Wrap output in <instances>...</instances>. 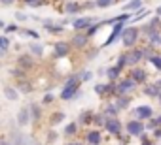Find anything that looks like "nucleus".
<instances>
[{
    "instance_id": "nucleus-1",
    "label": "nucleus",
    "mask_w": 161,
    "mask_h": 145,
    "mask_svg": "<svg viewBox=\"0 0 161 145\" xmlns=\"http://www.w3.org/2000/svg\"><path fill=\"white\" fill-rule=\"evenodd\" d=\"M80 96H82V79H80V74H70L64 81L63 91L59 92V98L63 102H72Z\"/></svg>"
},
{
    "instance_id": "nucleus-2",
    "label": "nucleus",
    "mask_w": 161,
    "mask_h": 145,
    "mask_svg": "<svg viewBox=\"0 0 161 145\" xmlns=\"http://www.w3.org/2000/svg\"><path fill=\"white\" fill-rule=\"evenodd\" d=\"M138 40H140V28H138V27L129 25V27H125V28H123V34H121V43H123V47H125V49L136 47Z\"/></svg>"
},
{
    "instance_id": "nucleus-3",
    "label": "nucleus",
    "mask_w": 161,
    "mask_h": 145,
    "mask_svg": "<svg viewBox=\"0 0 161 145\" xmlns=\"http://www.w3.org/2000/svg\"><path fill=\"white\" fill-rule=\"evenodd\" d=\"M129 70V78L136 83V85H146L148 81H150V74L146 72V68H142L140 64H136V66H131V68H127Z\"/></svg>"
},
{
    "instance_id": "nucleus-4",
    "label": "nucleus",
    "mask_w": 161,
    "mask_h": 145,
    "mask_svg": "<svg viewBox=\"0 0 161 145\" xmlns=\"http://www.w3.org/2000/svg\"><path fill=\"white\" fill-rule=\"evenodd\" d=\"M110 136H119V134H123V130H125V124L121 122V119L119 117H106V122H104V126H103Z\"/></svg>"
},
{
    "instance_id": "nucleus-5",
    "label": "nucleus",
    "mask_w": 161,
    "mask_h": 145,
    "mask_svg": "<svg viewBox=\"0 0 161 145\" xmlns=\"http://www.w3.org/2000/svg\"><path fill=\"white\" fill-rule=\"evenodd\" d=\"M136 87H138V85H136L129 76L119 78V79L116 81V96H118V94H131ZM116 96H114V98H116Z\"/></svg>"
},
{
    "instance_id": "nucleus-6",
    "label": "nucleus",
    "mask_w": 161,
    "mask_h": 145,
    "mask_svg": "<svg viewBox=\"0 0 161 145\" xmlns=\"http://www.w3.org/2000/svg\"><path fill=\"white\" fill-rule=\"evenodd\" d=\"M125 132H127L131 138H138L140 134L146 132V124H144V121L133 117V119H129V121L125 122Z\"/></svg>"
},
{
    "instance_id": "nucleus-7",
    "label": "nucleus",
    "mask_w": 161,
    "mask_h": 145,
    "mask_svg": "<svg viewBox=\"0 0 161 145\" xmlns=\"http://www.w3.org/2000/svg\"><path fill=\"white\" fill-rule=\"evenodd\" d=\"M51 53H53V58H66V57L72 53V45H70V42H66V40H59V42L53 43Z\"/></svg>"
},
{
    "instance_id": "nucleus-8",
    "label": "nucleus",
    "mask_w": 161,
    "mask_h": 145,
    "mask_svg": "<svg viewBox=\"0 0 161 145\" xmlns=\"http://www.w3.org/2000/svg\"><path fill=\"white\" fill-rule=\"evenodd\" d=\"M93 23H97V19H95L93 15H84V17H76V19H72V21H70V27H72L74 30L86 32Z\"/></svg>"
},
{
    "instance_id": "nucleus-9",
    "label": "nucleus",
    "mask_w": 161,
    "mask_h": 145,
    "mask_svg": "<svg viewBox=\"0 0 161 145\" xmlns=\"http://www.w3.org/2000/svg\"><path fill=\"white\" fill-rule=\"evenodd\" d=\"M70 45H72V49H86L87 47V43H89V36L86 34V32H80V30H76L72 36H70Z\"/></svg>"
},
{
    "instance_id": "nucleus-10",
    "label": "nucleus",
    "mask_w": 161,
    "mask_h": 145,
    "mask_svg": "<svg viewBox=\"0 0 161 145\" xmlns=\"http://www.w3.org/2000/svg\"><path fill=\"white\" fill-rule=\"evenodd\" d=\"M155 113H153V108L150 104H140L136 108H133V117L135 119H140V121H148L152 119Z\"/></svg>"
},
{
    "instance_id": "nucleus-11",
    "label": "nucleus",
    "mask_w": 161,
    "mask_h": 145,
    "mask_svg": "<svg viewBox=\"0 0 161 145\" xmlns=\"http://www.w3.org/2000/svg\"><path fill=\"white\" fill-rule=\"evenodd\" d=\"M123 28H125V23H116L114 28H112V32H110V36H108L106 42L103 43V47H110V45H114L116 42H119V40H121V34H123ZM103 47H101V49H103Z\"/></svg>"
},
{
    "instance_id": "nucleus-12",
    "label": "nucleus",
    "mask_w": 161,
    "mask_h": 145,
    "mask_svg": "<svg viewBox=\"0 0 161 145\" xmlns=\"http://www.w3.org/2000/svg\"><path fill=\"white\" fill-rule=\"evenodd\" d=\"M15 66H19V68L25 70V72H31V70H34L36 62H34V57H32L31 53H21V55L15 58Z\"/></svg>"
},
{
    "instance_id": "nucleus-13",
    "label": "nucleus",
    "mask_w": 161,
    "mask_h": 145,
    "mask_svg": "<svg viewBox=\"0 0 161 145\" xmlns=\"http://www.w3.org/2000/svg\"><path fill=\"white\" fill-rule=\"evenodd\" d=\"M10 143L12 145H29V138L25 136L23 128H19L17 124L10 130Z\"/></svg>"
},
{
    "instance_id": "nucleus-14",
    "label": "nucleus",
    "mask_w": 161,
    "mask_h": 145,
    "mask_svg": "<svg viewBox=\"0 0 161 145\" xmlns=\"http://www.w3.org/2000/svg\"><path fill=\"white\" fill-rule=\"evenodd\" d=\"M15 124H17L19 128H25V126L32 124V119H31V109H29V106H23V108H19V111H17V115H15Z\"/></svg>"
},
{
    "instance_id": "nucleus-15",
    "label": "nucleus",
    "mask_w": 161,
    "mask_h": 145,
    "mask_svg": "<svg viewBox=\"0 0 161 145\" xmlns=\"http://www.w3.org/2000/svg\"><path fill=\"white\" fill-rule=\"evenodd\" d=\"M86 143L87 145H101L103 143V132L101 128H91V130H86Z\"/></svg>"
},
{
    "instance_id": "nucleus-16",
    "label": "nucleus",
    "mask_w": 161,
    "mask_h": 145,
    "mask_svg": "<svg viewBox=\"0 0 161 145\" xmlns=\"http://www.w3.org/2000/svg\"><path fill=\"white\" fill-rule=\"evenodd\" d=\"M63 12L66 15H76V13H82L84 8H82V2H80V0H66Z\"/></svg>"
},
{
    "instance_id": "nucleus-17",
    "label": "nucleus",
    "mask_w": 161,
    "mask_h": 145,
    "mask_svg": "<svg viewBox=\"0 0 161 145\" xmlns=\"http://www.w3.org/2000/svg\"><path fill=\"white\" fill-rule=\"evenodd\" d=\"M44 25V30L47 32V34H51V36H59V34H63L64 32V25H61V23H55V21H44L42 23Z\"/></svg>"
},
{
    "instance_id": "nucleus-18",
    "label": "nucleus",
    "mask_w": 161,
    "mask_h": 145,
    "mask_svg": "<svg viewBox=\"0 0 161 145\" xmlns=\"http://www.w3.org/2000/svg\"><path fill=\"white\" fill-rule=\"evenodd\" d=\"M142 60H144V51H142V47H131V49H129V68L140 64Z\"/></svg>"
},
{
    "instance_id": "nucleus-19",
    "label": "nucleus",
    "mask_w": 161,
    "mask_h": 145,
    "mask_svg": "<svg viewBox=\"0 0 161 145\" xmlns=\"http://www.w3.org/2000/svg\"><path fill=\"white\" fill-rule=\"evenodd\" d=\"M161 92L157 81H148L146 85H142V94L148 96V98H157V94Z\"/></svg>"
},
{
    "instance_id": "nucleus-20",
    "label": "nucleus",
    "mask_w": 161,
    "mask_h": 145,
    "mask_svg": "<svg viewBox=\"0 0 161 145\" xmlns=\"http://www.w3.org/2000/svg\"><path fill=\"white\" fill-rule=\"evenodd\" d=\"M93 117H95V111H93V109H84V111H80V115H78V124H80V126H91V124H93Z\"/></svg>"
},
{
    "instance_id": "nucleus-21",
    "label": "nucleus",
    "mask_w": 161,
    "mask_h": 145,
    "mask_svg": "<svg viewBox=\"0 0 161 145\" xmlns=\"http://www.w3.org/2000/svg\"><path fill=\"white\" fill-rule=\"evenodd\" d=\"M112 102H114L121 111H123V109H127V108L131 106V102H133V94H118Z\"/></svg>"
},
{
    "instance_id": "nucleus-22",
    "label": "nucleus",
    "mask_w": 161,
    "mask_h": 145,
    "mask_svg": "<svg viewBox=\"0 0 161 145\" xmlns=\"http://www.w3.org/2000/svg\"><path fill=\"white\" fill-rule=\"evenodd\" d=\"M17 91L21 92V94H31L32 91H34V85L31 83V79L29 78H23V79H17Z\"/></svg>"
},
{
    "instance_id": "nucleus-23",
    "label": "nucleus",
    "mask_w": 161,
    "mask_h": 145,
    "mask_svg": "<svg viewBox=\"0 0 161 145\" xmlns=\"http://www.w3.org/2000/svg\"><path fill=\"white\" fill-rule=\"evenodd\" d=\"M42 108H44V106H42L40 102H31V104H29L32 122H40V119H42Z\"/></svg>"
},
{
    "instance_id": "nucleus-24",
    "label": "nucleus",
    "mask_w": 161,
    "mask_h": 145,
    "mask_svg": "<svg viewBox=\"0 0 161 145\" xmlns=\"http://www.w3.org/2000/svg\"><path fill=\"white\" fill-rule=\"evenodd\" d=\"M119 108L114 104V102H108V104H104L103 108H101V113L104 115V117H119Z\"/></svg>"
},
{
    "instance_id": "nucleus-25",
    "label": "nucleus",
    "mask_w": 161,
    "mask_h": 145,
    "mask_svg": "<svg viewBox=\"0 0 161 145\" xmlns=\"http://www.w3.org/2000/svg\"><path fill=\"white\" fill-rule=\"evenodd\" d=\"M121 72H123V70H119L116 64H114V66H108V68H106V72H104V78H106L108 81L116 83V81L121 78Z\"/></svg>"
},
{
    "instance_id": "nucleus-26",
    "label": "nucleus",
    "mask_w": 161,
    "mask_h": 145,
    "mask_svg": "<svg viewBox=\"0 0 161 145\" xmlns=\"http://www.w3.org/2000/svg\"><path fill=\"white\" fill-rule=\"evenodd\" d=\"M27 47H29V53H31L32 57H42V55H44V51H46V47H44V43H42L40 40L31 42Z\"/></svg>"
},
{
    "instance_id": "nucleus-27",
    "label": "nucleus",
    "mask_w": 161,
    "mask_h": 145,
    "mask_svg": "<svg viewBox=\"0 0 161 145\" xmlns=\"http://www.w3.org/2000/svg\"><path fill=\"white\" fill-rule=\"evenodd\" d=\"M2 94H4L6 100H10V102H17L19 96H21V92L17 91V87H10V85H6V87L2 89Z\"/></svg>"
},
{
    "instance_id": "nucleus-28",
    "label": "nucleus",
    "mask_w": 161,
    "mask_h": 145,
    "mask_svg": "<svg viewBox=\"0 0 161 145\" xmlns=\"http://www.w3.org/2000/svg\"><path fill=\"white\" fill-rule=\"evenodd\" d=\"M64 119H66V113H64L63 109H55V111L49 115V126L53 128V126H57V124L64 122Z\"/></svg>"
},
{
    "instance_id": "nucleus-29",
    "label": "nucleus",
    "mask_w": 161,
    "mask_h": 145,
    "mask_svg": "<svg viewBox=\"0 0 161 145\" xmlns=\"http://www.w3.org/2000/svg\"><path fill=\"white\" fill-rule=\"evenodd\" d=\"M116 66H118L119 70L129 68V49H125V51H121V53L118 55V58H116Z\"/></svg>"
},
{
    "instance_id": "nucleus-30",
    "label": "nucleus",
    "mask_w": 161,
    "mask_h": 145,
    "mask_svg": "<svg viewBox=\"0 0 161 145\" xmlns=\"http://www.w3.org/2000/svg\"><path fill=\"white\" fill-rule=\"evenodd\" d=\"M78 130H80V124H78V121H72V122H66V124H64V130H63V134H64L66 138H74V136L78 134Z\"/></svg>"
},
{
    "instance_id": "nucleus-31",
    "label": "nucleus",
    "mask_w": 161,
    "mask_h": 145,
    "mask_svg": "<svg viewBox=\"0 0 161 145\" xmlns=\"http://www.w3.org/2000/svg\"><path fill=\"white\" fill-rule=\"evenodd\" d=\"M142 6H144V0H129V2L123 6V12H131V13H135V12H138Z\"/></svg>"
},
{
    "instance_id": "nucleus-32",
    "label": "nucleus",
    "mask_w": 161,
    "mask_h": 145,
    "mask_svg": "<svg viewBox=\"0 0 161 145\" xmlns=\"http://www.w3.org/2000/svg\"><path fill=\"white\" fill-rule=\"evenodd\" d=\"M21 4H25V6H29V8H42V6H46L47 4V0H19Z\"/></svg>"
},
{
    "instance_id": "nucleus-33",
    "label": "nucleus",
    "mask_w": 161,
    "mask_h": 145,
    "mask_svg": "<svg viewBox=\"0 0 161 145\" xmlns=\"http://www.w3.org/2000/svg\"><path fill=\"white\" fill-rule=\"evenodd\" d=\"M103 27H104V21H97V23H93V25H91V27L86 30V34H87L89 38H93V36H95V34H97V32H99Z\"/></svg>"
},
{
    "instance_id": "nucleus-34",
    "label": "nucleus",
    "mask_w": 161,
    "mask_h": 145,
    "mask_svg": "<svg viewBox=\"0 0 161 145\" xmlns=\"http://www.w3.org/2000/svg\"><path fill=\"white\" fill-rule=\"evenodd\" d=\"M19 34L21 36H29V38H32V40H40V32H36L34 28H19Z\"/></svg>"
},
{
    "instance_id": "nucleus-35",
    "label": "nucleus",
    "mask_w": 161,
    "mask_h": 145,
    "mask_svg": "<svg viewBox=\"0 0 161 145\" xmlns=\"http://www.w3.org/2000/svg\"><path fill=\"white\" fill-rule=\"evenodd\" d=\"M104 122H106V117H104L101 111H99V113L95 111V117H93V124H91V126H95V128H103Z\"/></svg>"
},
{
    "instance_id": "nucleus-36",
    "label": "nucleus",
    "mask_w": 161,
    "mask_h": 145,
    "mask_svg": "<svg viewBox=\"0 0 161 145\" xmlns=\"http://www.w3.org/2000/svg\"><path fill=\"white\" fill-rule=\"evenodd\" d=\"M10 47H12V40H10V36L0 34V49H2V51H10Z\"/></svg>"
},
{
    "instance_id": "nucleus-37",
    "label": "nucleus",
    "mask_w": 161,
    "mask_h": 145,
    "mask_svg": "<svg viewBox=\"0 0 161 145\" xmlns=\"http://www.w3.org/2000/svg\"><path fill=\"white\" fill-rule=\"evenodd\" d=\"M144 124H146V132H148V130H152V132H153V130H155V128H159V126H161V124H159V121H157V117H155V115H153V117H152V119H148V121H144Z\"/></svg>"
},
{
    "instance_id": "nucleus-38",
    "label": "nucleus",
    "mask_w": 161,
    "mask_h": 145,
    "mask_svg": "<svg viewBox=\"0 0 161 145\" xmlns=\"http://www.w3.org/2000/svg\"><path fill=\"white\" fill-rule=\"evenodd\" d=\"M95 4H97V10H106V8L118 4V0H95Z\"/></svg>"
},
{
    "instance_id": "nucleus-39",
    "label": "nucleus",
    "mask_w": 161,
    "mask_h": 145,
    "mask_svg": "<svg viewBox=\"0 0 161 145\" xmlns=\"http://www.w3.org/2000/svg\"><path fill=\"white\" fill-rule=\"evenodd\" d=\"M148 62H150L157 72H161V55H159V53H155L153 57H150V58H148Z\"/></svg>"
},
{
    "instance_id": "nucleus-40",
    "label": "nucleus",
    "mask_w": 161,
    "mask_h": 145,
    "mask_svg": "<svg viewBox=\"0 0 161 145\" xmlns=\"http://www.w3.org/2000/svg\"><path fill=\"white\" fill-rule=\"evenodd\" d=\"M53 102H55V92H46V94L42 96V100H40L42 106H49V104H53Z\"/></svg>"
},
{
    "instance_id": "nucleus-41",
    "label": "nucleus",
    "mask_w": 161,
    "mask_h": 145,
    "mask_svg": "<svg viewBox=\"0 0 161 145\" xmlns=\"http://www.w3.org/2000/svg\"><path fill=\"white\" fill-rule=\"evenodd\" d=\"M80 79H82V83H87L93 79V72L91 70H84V72H80Z\"/></svg>"
},
{
    "instance_id": "nucleus-42",
    "label": "nucleus",
    "mask_w": 161,
    "mask_h": 145,
    "mask_svg": "<svg viewBox=\"0 0 161 145\" xmlns=\"http://www.w3.org/2000/svg\"><path fill=\"white\" fill-rule=\"evenodd\" d=\"M82 8H84V12H91V10H97V4H95V0H84Z\"/></svg>"
},
{
    "instance_id": "nucleus-43",
    "label": "nucleus",
    "mask_w": 161,
    "mask_h": 145,
    "mask_svg": "<svg viewBox=\"0 0 161 145\" xmlns=\"http://www.w3.org/2000/svg\"><path fill=\"white\" fill-rule=\"evenodd\" d=\"M29 19H31L29 13H25V12H15V21H19V23H27Z\"/></svg>"
},
{
    "instance_id": "nucleus-44",
    "label": "nucleus",
    "mask_w": 161,
    "mask_h": 145,
    "mask_svg": "<svg viewBox=\"0 0 161 145\" xmlns=\"http://www.w3.org/2000/svg\"><path fill=\"white\" fill-rule=\"evenodd\" d=\"M4 32H6V34L19 32V25H17V23H10V25H6V27H4Z\"/></svg>"
},
{
    "instance_id": "nucleus-45",
    "label": "nucleus",
    "mask_w": 161,
    "mask_h": 145,
    "mask_svg": "<svg viewBox=\"0 0 161 145\" xmlns=\"http://www.w3.org/2000/svg\"><path fill=\"white\" fill-rule=\"evenodd\" d=\"M146 23H148L150 27H153V28H159V25H161V17H159V15H153V17H150Z\"/></svg>"
},
{
    "instance_id": "nucleus-46",
    "label": "nucleus",
    "mask_w": 161,
    "mask_h": 145,
    "mask_svg": "<svg viewBox=\"0 0 161 145\" xmlns=\"http://www.w3.org/2000/svg\"><path fill=\"white\" fill-rule=\"evenodd\" d=\"M57 138H59V134H57L55 130H49V132H47V143H55Z\"/></svg>"
},
{
    "instance_id": "nucleus-47",
    "label": "nucleus",
    "mask_w": 161,
    "mask_h": 145,
    "mask_svg": "<svg viewBox=\"0 0 161 145\" xmlns=\"http://www.w3.org/2000/svg\"><path fill=\"white\" fill-rule=\"evenodd\" d=\"M15 2H17V0H0V4H2V6H12Z\"/></svg>"
},
{
    "instance_id": "nucleus-48",
    "label": "nucleus",
    "mask_w": 161,
    "mask_h": 145,
    "mask_svg": "<svg viewBox=\"0 0 161 145\" xmlns=\"http://www.w3.org/2000/svg\"><path fill=\"white\" fill-rule=\"evenodd\" d=\"M153 138H155V139H161V126L153 130Z\"/></svg>"
},
{
    "instance_id": "nucleus-49",
    "label": "nucleus",
    "mask_w": 161,
    "mask_h": 145,
    "mask_svg": "<svg viewBox=\"0 0 161 145\" xmlns=\"http://www.w3.org/2000/svg\"><path fill=\"white\" fill-rule=\"evenodd\" d=\"M64 145H84V143H80V141H66Z\"/></svg>"
},
{
    "instance_id": "nucleus-50",
    "label": "nucleus",
    "mask_w": 161,
    "mask_h": 145,
    "mask_svg": "<svg viewBox=\"0 0 161 145\" xmlns=\"http://www.w3.org/2000/svg\"><path fill=\"white\" fill-rule=\"evenodd\" d=\"M0 145H12L10 139H0Z\"/></svg>"
},
{
    "instance_id": "nucleus-51",
    "label": "nucleus",
    "mask_w": 161,
    "mask_h": 145,
    "mask_svg": "<svg viewBox=\"0 0 161 145\" xmlns=\"http://www.w3.org/2000/svg\"><path fill=\"white\" fill-rule=\"evenodd\" d=\"M155 15H159V17H161V6H157V8H155Z\"/></svg>"
},
{
    "instance_id": "nucleus-52",
    "label": "nucleus",
    "mask_w": 161,
    "mask_h": 145,
    "mask_svg": "<svg viewBox=\"0 0 161 145\" xmlns=\"http://www.w3.org/2000/svg\"><path fill=\"white\" fill-rule=\"evenodd\" d=\"M4 27H6V23H4L2 19H0V28H4Z\"/></svg>"
},
{
    "instance_id": "nucleus-53",
    "label": "nucleus",
    "mask_w": 161,
    "mask_h": 145,
    "mask_svg": "<svg viewBox=\"0 0 161 145\" xmlns=\"http://www.w3.org/2000/svg\"><path fill=\"white\" fill-rule=\"evenodd\" d=\"M155 100H157V102H159V104H161V92H159V94H157V98H155Z\"/></svg>"
},
{
    "instance_id": "nucleus-54",
    "label": "nucleus",
    "mask_w": 161,
    "mask_h": 145,
    "mask_svg": "<svg viewBox=\"0 0 161 145\" xmlns=\"http://www.w3.org/2000/svg\"><path fill=\"white\" fill-rule=\"evenodd\" d=\"M157 121H159V124H161V113H159V115H157Z\"/></svg>"
},
{
    "instance_id": "nucleus-55",
    "label": "nucleus",
    "mask_w": 161,
    "mask_h": 145,
    "mask_svg": "<svg viewBox=\"0 0 161 145\" xmlns=\"http://www.w3.org/2000/svg\"><path fill=\"white\" fill-rule=\"evenodd\" d=\"M32 145H44V143H40V141H36V143H32Z\"/></svg>"
},
{
    "instance_id": "nucleus-56",
    "label": "nucleus",
    "mask_w": 161,
    "mask_h": 145,
    "mask_svg": "<svg viewBox=\"0 0 161 145\" xmlns=\"http://www.w3.org/2000/svg\"><path fill=\"white\" fill-rule=\"evenodd\" d=\"M118 2H123V0H118Z\"/></svg>"
},
{
    "instance_id": "nucleus-57",
    "label": "nucleus",
    "mask_w": 161,
    "mask_h": 145,
    "mask_svg": "<svg viewBox=\"0 0 161 145\" xmlns=\"http://www.w3.org/2000/svg\"><path fill=\"white\" fill-rule=\"evenodd\" d=\"M159 30H161V25H159Z\"/></svg>"
},
{
    "instance_id": "nucleus-58",
    "label": "nucleus",
    "mask_w": 161,
    "mask_h": 145,
    "mask_svg": "<svg viewBox=\"0 0 161 145\" xmlns=\"http://www.w3.org/2000/svg\"><path fill=\"white\" fill-rule=\"evenodd\" d=\"M0 126H2V122H0Z\"/></svg>"
}]
</instances>
